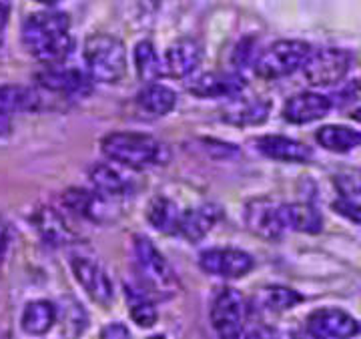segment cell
<instances>
[{
  "label": "cell",
  "instance_id": "obj_41",
  "mask_svg": "<svg viewBox=\"0 0 361 339\" xmlns=\"http://www.w3.org/2000/svg\"><path fill=\"white\" fill-rule=\"evenodd\" d=\"M35 2H40V4H47V6H52V4H56V2H61V0H35Z\"/></svg>",
  "mask_w": 361,
  "mask_h": 339
},
{
  "label": "cell",
  "instance_id": "obj_32",
  "mask_svg": "<svg viewBox=\"0 0 361 339\" xmlns=\"http://www.w3.org/2000/svg\"><path fill=\"white\" fill-rule=\"evenodd\" d=\"M331 209H334L336 213H339V215L348 217L349 221L361 225V205L360 203H355V201H351L349 197H341V199L334 201Z\"/></svg>",
  "mask_w": 361,
  "mask_h": 339
},
{
  "label": "cell",
  "instance_id": "obj_26",
  "mask_svg": "<svg viewBox=\"0 0 361 339\" xmlns=\"http://www.w3.org/2000/svg\"><path fill=\"white\" fill-rule=\"evenodd\" d=\"M56 321V309L51 301H32L23 313V329L30 335L47 333Z\"/></svg>",
  "mask_w": 361,
  "mask_h": 339
},
{
  "label": "cell",
  "instance_id": "obj_38",
  "mask_svg": "<svg viewBox=\"0 0 361 339\" xmlns=\"http://www.w3.org/2000/svg\"><path fill=\"white\" fill-rule=\"evenodd\" d=\"M6 247H8V227L0 219V259L6 253Z\"/></svg>",
  "mask_w": 361,
  "mask_h": 339
},
{
  "label": "cell",
  "instance_id": "obj_10",
  "mask_svg": "<svg viewBox=\"0 0 361 339\" xmlns=\"http://www.w3.org/2000/svg\"><path fill=\"white\" fill-rule=\"evenodd\" d=\"M307 331L317 339H349L360 331V323L341 309H317L307 317Z\"/></svg>",
  "mask_w": 361,
  "mask_h": 339
},
{
  "label": "cell",
  "instance_id": "obj_7",
  "mask_svg": "<svg viewBox=\"0 0 361 339\" xmlns=\"http://www.w3.org/2000/svg\"><path fill=\"white\" fill-rule=\"evenodd\" d=\"M211 323L219 339L243 338V297L231 287L221 289L211 305Z\"/></svg>",
  "mask_w": 361,
  "mask_h": 339
},
{
  "label": "cell",
  "instance_id": "obj_4",
  "mask_svg": "<svg viewBox=\"0 0 361 339\" xmlns=\"http://www.w3.org/2000/svg\"><path fill=\"white\" fill-rule=\"evenodd\" d=\"M133 255L137 273L145 289L161 295H171L179 289V279L175 271L147 237L137 235L133 239Z\"/></svg>",
  "mask_w": 361,
  "mask_h": 339
},
{
  "label": "cell",
  "instance_id": "obj_40",
  "mask_svg": "<svg viewBox=\"0 0 361 339\" xmlns=\"http://www.w3.org/2000/svg\"><path fill=\"white\" fill-rule=\"evenodd\" d=\"M351 118H355L357 123H361V106H360V109H355V111L351 113Z\"/></svg>",
  "mask_w": 361,
  "mask_h": 339
},
{
  "label": "cell",
  "instance_id": "obj_27",
  "mask_svg": "<svg viewBox=\"0 0 361 339\" xmlns=\"http://www.w3.org/2000/svg\"><path fill=\"white\" fill-rule=\"evenodd\" d=\"M89 179L94 187V191L99 195L106 197V199L125 195L129 189V183L125 181L115 169H111L109 165H103V163H99L90 169Z\"/></svg>",
  "mask_w": 361,
  "mask_h": 339
},
{
  "label": "cell",
  "instance_id": "obj_25",
  "mask_svg": "<svg viewBox=\"0 0 361 339\" xmlns=\"http://www.w3.org/2000/svg\"><path fill=\"white\" fill-rule=\"evenodd\" d=\"M180 213L175 207L173 201H169L167 197H155L149 209H147V221L151 223V227L167 235H177V225H179Z\"/></svg>",
  "mask_w": 361,
  "mask_h": 339
},
{
  "label": "cell",
  "instance_id": "obj_2",
  "mask_svg": "<svg viewBox=\"0 0 361 339\" xmlns=\"http://www.w3.org/2000/svg\"><path fill=\"white\" fill-rule=\"evenodd\" d=\"M101 149L104 156L130 169H145L149 165H157L165 156L163 144L155 137L133 130H118L106 135Z\"/></svg>",
  "mask_w": 361,
  "mask_h": 339
},
{
  "label": "cell",
  "instance_id": "obj_43",
  "mask_svg": "<svg viewBox=\"0 0 361 339\" xmlns=\"http://www.w3.org/2000/svg\"><path fill=\"white\" fill-rule=\"evenodd\" d=\"M357 189H360V191H357V193H360V195H361V185H357Z\"/></svg>",
  "mask_w": 361,
  "mask_h": 339
},
{
  "label": "cell",
  "instance_id": "obj_45",
  "mask_svg": "<svg viewBox=\"0 0 361 339\" xmlns=\"http://www.w3.org/2000/svg\"><path fill=\"white\" fill-rule=\"evenodd\" d=\"M237 339H243V338H237Z\"/></svg>",
  "mask_w": 361,
  "mask_h": 339
},
{
  "label": "cell",
  "instance_id": "obj_14",
  "mask_svg": "<svg viewBox=\"0 0 361 339\" xmlns=\"http://www.w3.org/2000/svg\"><path fill=\"white\" fill-rule=\"evenodd\" d=\"M63 203L68 211H73L78 217H85L89 221L104 223L111 219L109 199L99 195L97 191H87L80 187H68L63 193Z\"/></svg>",
  "mask_w": 361,
  "mask_h": 339
},
{
  "label": "cell",
  "instance_id": "obj_15",
  "mask_svg": "<svg viewBox=\"0 0 361 339\" xmlns=\"http://www.w3.org/2000/svg\"><path fill=\"white\" fill-rule=\"evenodd\" d=\"M331 109V101L319 92H301L291 97L283 109L285 121L293 125H305L323 118Z\"/></svg>",
  "mask_w": 361,
  "mask_h": 339
},
{
  "label": "cell",
  "instance_id": "obj_9",
  "mask_svg": "<svg viewBox=\"0 0 361 339\" xmlns=\"http://www.w3.org/2000/svg\"><path fill=\"white\" fill-rule=\"evenodd\" d=\"M245 225L251 233L265 241H277L283 235V223L279 215V205L267 197H257L245 205Z\"/></svg>",
  "mask_w": 361,
  "mask_h": 339
},
{
  "label": "cell",
  "instance_id": "obj_39",
  "mask_svg": "<svg viewBox=\"0 0 361 339\" xmlns=\"http://www.w3.org/2000/svg\"><path fill=\"white\" fill-rule=\"evenodd\" d=\"M11 118L6 117V115H0V137H6L8 132H11Z\"/></svg>",
  "mask_w": 361,
  "mask_h": 339
},
{
  "label": "cell",
  "instance_id": "obj_6",
  "mask_svg": "<svg viewBox=\"0 0 361 339\" xmlns=\"http://www.w3.org/2000/svg\"><path fill=\"white\" fill-rule=\"evenodd\" d=\"M351 68V54L343 49H319L311 52L303 65V75L313 87H331Z\"/></svg>",
  "mask_w": 361,
  "mask_h": 339
},
{
  "label": "cell",
  "instance_id": "obj_19",
  "mask_svg": "<svg viewBox=\"0 0 361 339\" xmlns=\"http://www.w3.org/2000/svg\"><path fill=\"white\" fill-rule=\"evenodd\" d=\"M279 215L283 229H293L299 233H319L323 229L322 213L310 203H287L279 205Z\"/></svg>",
  "mask_w": 361,
  "mask_h": 339
},
{
  "label": "cell",
  "instance_id": "obj_28",
  "mask_svg": "<svg viewBox=\"0 0 361 339\" xmlns=\"http://www.w3.org/2000/svg\"><path fill=\"white\" fill-rule=\"evenodd\" d=\"M135 65H137V73L139 77L151 85L157 82L159 78L163 77V63L159 61V54H157L155 47L151 40H141L137 47H135Z\"/></svg>",
  "mask_w": 361,
  "mask_h": 339
},
{
  "label": "cell",
  "instance_id": "obj_17",
  "mask_svg": "<svg viewBox=\"0 0 361 339\" xmlns=\"http://www.w3.org/2000/svg\"><path fill=\"white\" fill-rule=\"evenodd\" d=\"M259 153L269 156L273 161H283V163H307L313 156V151L305 143L281 137V135H267L257 141Z\"/></svg>",
  "mask_w": 361,
  "mask_h": 339
},
{
  "label": "cell",
  "instance_id": "obj_3",
  "mask_svg": "<svg viewBox=\"0 0 361 339\" xmlns=\"http://www.w3.org/2000/svg\"><path fill=\"white\" fill-rule=\"evenodd\" d=\"M85 65L89 77L97 82H116L127 70V51L123 40L113 35H92L85 42Z\"/></svg>",
  "mask_w": 361,
  "mask_h": 339
},
{
  "label": "cell",
  "instance_id": "obj_21",
  "mask_svg": "<svg viewBox=\"0 0 361 339\" xmlns=\"http://www.w3.org/2000/svg\"><path fill=\"white\" fill-rule=\"evenodd\" d=\"M32 223H35L40 237L51 245H66L75 239L71 227L66 225V221L61 217V213L56 209L40 207L32 215Z\"/></svg>",
  "mask_w": 361,
  "mask_h": 339
},
{
  "label": "cell",
  "instance_id": "obj_33",
  "mask_svg": "<svg viewBox=\"0 0 361 339\" xmlns=\"http://www.w3.org/2000/svg\"><path fill=\"white\" fill-rule=\"evenodd\" d=\"M203 147L209 151V155L215 156V159H233V156L239 155V149L237 147L227 143H219V141H213V139H205Z\"/></svg>",
  "mask_w": 361,
  "mask_h": 339
},
{
  "label": "cell",
  "instance_id": "obj_44",
  "mask_svg": "<svg viewBox=\"0 0 361 339\" xmlns=\"http://www.w3.org/2000/svg\"><path fill=\"white\" fill-rule=\"evenodd\" d=\"M0 42H2V37H0Z\"/></svg>",
  "mask_w": 361,
  "mask_h": 339
},
{
  "label": "cell",
  "instance_id": "obj_23",
  "mask_svg": "<svg viewBox=\"0 0 361 339\" xmlns=\"http://www.w3.org/2000/svg\"><path fill=\"white\" fill-rule=\"evenodd\" d=\"M137 104L142 113L151 115V117H163L169 115L175 104H177V94L175 91H171L165 85H159V82H151L147 85L142 91L137 94Z\"/></svg>",
  "mask_w": 361,
  "mask_h": 339
},
{
  "label": "cell",
  "instance_id": "obj_18",
  "mask_svg": "<svg viewBox=\"0 0 361 339\" xmlns=\"http://www.w3.org/2000/svg\"><path fill=\"white\" fill-rule=\"evenodd\" d=\"M37 82L44 91L63 92V94H78V92H87L89 89V78L77 68H65V66L44 68L37 75Z\"/></svg>",
  "mask_w": 361,
  "mask_h": 339
},
{
  "label": "cell",
  "instance_id": "obj_22",
  "mask_svg": "<svg viewBox=\"0 0 361 339\" xmlns=\"http://www.w3.org/2000/svg\"><path fill=\"white\" fill-rule=\"evenodd\" d=\"M271 103L261 101V99H237L235 103L225 106L223 118L237 127H247V125H259L269 117Z\"/></svg>",
  "mask_w": 361,
  "mask_h": 339
},
{
  "label": "cell",
  "instance_id": "obj_16",
  "mask_svg": "<svg viewBox=\"0 0 361 339\" xmlns=\"http://www.w3.org/2000/svg\"><path fill=\"white\" fill-rule=\"evenodd\" d=\"M221 215H223V211L217 205H213V203L189 209V211L180 213L177 235H180L183 239H187L191 243H197L217 225Z\"/></svg>",
  "mask_w": 361,
  "mask_h": 339
},
{
  "label": "cell",
  "instance_id": "obj_37",
  "mask_svg": "<svg viewBox=\"0 0 361 339\" xmlns=\"http://www.w3.org/2000/svg\"><path fill=\"white\" fill-rule=\"evenodd\" d=\"M11 8H13V0H0V32L6 26V23H8Z\"/></svg>",
  "mask_w": 361,
  "mask_h": 339
},
{
  "label": "cell",
  "instance_id": "obj_31",
  "mask_svg": "<svg viewBox=\"0 0 361 339\" xmlns=\"http://www.w3.org/2000/svg\"><path fill=\"white\" fill-rule=\"evenodd\" d=\"M63 321H65L66 335L73 339L78 338L82 333V329L87 326V315H85V309L78 305L77 301H71L68 307L63 312Z\"/></svg>",
  "mask_w": 361,
  "mask_h": 339
},
{
  "label": "cell",
  "instance_id": "obj_11",
  "mask_svg": "<svg viewBox=\"0 0 361 339\" xmlns=\"http://www.w3.org/2000/svg\"><path fill=\"white\" fill-rule=\"evenodd\" d=\"M73 273L77 277L78 283L82 285V289L89 293L90 300L97 301L99 305H109L113 301L111 277L97 261L78 255L73 259Z\"/></svg>",
  "mask_w": 361,
  "mask_h": 339
},
{
  "label": "cell",
  "instance_id": "obj_30",
  "mask_svg": "<svg viewBox=\"0 0 361 339\" xmlns=\"http://www.w3.org/2000/svg\"><path fill=\"white\" fill-rule=\"evenodd\" d=\"M259 301H261V305H263L265 309H271V312H285V309L295 307L297 303H301L303 297H301L297 291L289 289V287L271 285L265 287V289H261Z\"/></svg>",
  "mask_w": 361,
  "mask_h": 339
},
{
  "label": "cell",
  "instance_id": "obj_13",
  "mask_svg": "<svg viewBox=\"0 0 361 339\" xmlns=\"http://www.w3.org/2000/svg\"><path fill=\"white\" fill-rule=\"evenodd\" d=\"M201 56H203V49L195 39L185 37V39L175 40L165 52L163 70L173 78L189 77L197 70Z\"/></svg>",
  "mask_w": 361,
  "mask_h": 339
},
{
  "label": "cell",
  "instance_id": "obj_8",
  "mask_svg": "<svg viewBox=\"0 0 361 339\" xmlns=\"http://www.w3.org/2000/svg\"><path fill=\"white\" fill-rule=\"evenodd\" d=\"M199 265L207 273L237 279L249 273L255 261L249 253L239 249H207L199 257Z\"/></svg>",
  "mask_w": 361,
  "mask_h": 339
},
{
  "label": "cell",
  "instance_id": "obj_29",
  "mask_svg": "<svg viewBox=\"0 0 361 339\" xmlns=\"http://www.w3.org/2000/svg\"><path fill=\"white\" fill-rule=\"evenodd\" d=\"M127 293V303H129V312L133 321L139 327H153L157 323V309L153 301L149 300L141 289L127 285L125 287Z\"/></svg>",
  "mask_w": 361,
  "mask_h": 339
},
{
  "label": "cell",
  "instance_id": "obj_5",
  "mask_svg": "<svg viewBox=\"0 0 361 339\" xmlns=\"http://www.w3.org/2000/svg\"><path fill=\"white\" fill-rule=\"evenodd\" d=\"M311 47L303 40H277L255 61V73L261 78H283L293 75L310 58Z\"/></svg>",
  "mask_w": 361,
  "mask_h": 339
},
{
  "label": "cell",
  "instance_id": "obj_1",
  "mask_svg": "<svg viewBox=\"0 0 361 339\" xmlns=\"http://www.w3.org/2000/svg\"><path fill=\"white\" fill-rule=\"evenodd\" d=\"M68 14L59 11L30 14L23 25V42L28 52L40 63L56 66L63 63L73 49L68 35Z\"/></svg>",
  "mask_w": 361,
  "mask_h": 339
},
{
  "label": "cell",
  "instance_id": "obj_35",
  "mask_svg": "<svg viewBox=\"0 0 361 339\" xmlns=\"http://www.w3.org/2000/svg\"><path fill=\"white\" fill-rule=\"evenodd\" d=\"M101 339H130V333L125 326H121V323H111V326L103 327Z\"/></svg>",
  "mask_w": 361,
  "mask_h": 339
},
{
  "label": "cell",
  "instance_id": "obj_12",
  "mask_svg": "<svg viewBox=\"0 0 361 339\" xmlns=\"http://www.w3.org/2000/svg\"><path fill=\"white\" fill-rule=\"evenodd\" d=\"M245 89V78L237 73H205L187 82V91L199 99L237 97Z\"/></svg>",
  "mask_w": 361,
  "mask_h": 339
},
{
  "label": "cell",
  "instance_id": "obj_34",
  "mask_svg": "<svg viewBox=\"0 0 361 339\" xmlns=\"http://www.w3.org/2000/svg\"><path fill=\"white\" fill-rule=\"evenodd\" d=\"M253 51H255V39L241 40V42L237 44V49H235V56H233L235 65L237 66L249 65V63H251V58H253Z\"/></svg>",
  "mask_w": 361,
  "mask_h": 339
},
{
  "label": "cell",
  "instance_id": "obj_24",
  "mask_svg": "<svg viewBox=\"0 0 361 339\" xmlns=\"http://www.w3.org/2000/svg\"><path fill=\"white\" fill-rule=\"evenodd\" d=\"M317 143L322 144L323 149L334 151V153H348L351 149L361 147V132L349 127H341V125H327L322 127L315 135Z\"/></svg>",
  "mask_w": 361,
  "mask_h": 339
},
{
  "label": "cell",
  "instance_id": "obj_20",
  "mask_svg": "<svg viewBox=\"0 0 361 339\" xmlns=\"http://www.w3.org/2000/svg\"><path fill=\"white\" fill-rule=\"evenodd\" d=\"M42 97L30 87L23 85H0V115L11 113H32L40 111Z\"/></svg>",
  "mask_w": 361,
  "mask_h": 339
},
{
  "label": "cell",
  "instance_id": "obj_36",
  "mask_svg": "<svg viewBox=\"0 0 361 339\" xmlns=\"http://www.w3.org/2000/svg\"><path fill=\"white\" fill-rule=\"evenodd\" d=\"M245 339H279L277 338V333L269 329V327H257V329H253Z\"/></svg>",
  "mask_w": 361,
  "mask_h": 339
},
{
  "label": "cell",
  "instance_id": "obj_42",
  "mask_svg": "<svg viewBox=\"0 0 361 339\" xmlns=\"http://www.w3.org/2000/svg\"><path fill=\"white\" fill-rule=\"evenodd\" d=\"M149 339H165L163 335H153V338H149Z\"/></svg>",
  "mask_w": 361,
  "mask_h": 339
}]
</instances>
